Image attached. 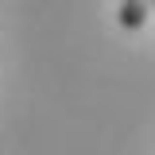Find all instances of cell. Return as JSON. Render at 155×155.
<instances>
[{
	"label": "cell",
	"instance_id": "6da1fadb",
	"mask_svg": "<svg viewBox=\"0 0 155 155\" xmlns=\"http://www.w3.org/2000/svg\"><path fill=\"white\" fill-rule=\"evenodd\" d=\"M155 0H120V8H116V23L124 27V31H140L143 23H147V16H151Z\"/></svg>",
	"mask_w": 155,
	"mask_h": 155
},
{
	"label": "cell",
	"instance_id": "7a4b0ae2",
	"mask_svg": "<svg viewBox=\"0 0 155 155\" xmlns=\"http://www.w3.org/2000/svg\"><path fill=\"white\" fill-rule=\"evenodd\" d=\"M151 8H155V4H151Z\"/></svg>",
	"mask_w": 155,
	"mask_h": 155
}]
</instances>
